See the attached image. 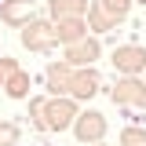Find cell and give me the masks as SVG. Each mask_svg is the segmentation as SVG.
<instances>
[{"label":"cell","instance_id":"cell-15","mask_svg":"<svg viewBox=\"0 0 146 146\" xmlns=\"http://www.w3.org/2000/svg\"><path fill=\"white\" fill-rule=\"evenodd\" d=\"M15 139H18V128L15 124H4V128H0V146H11Z\"/></svg>","mask_w":146,"mask_h":146},{"label":"cell","instance_id":"cell-2","mask_svg":"<svg viewBox=\"0 0 146 146\" xmlns=\"http://www.w3.org/2000/svg\"><path fill=\"white\" fill-rule=\"evenodd\" d=\"M73 128H77V139H80V143H95V139H102V131H106V117H102V113H80V117L73 121Z\"/></svg>","mask_w":146,"mask_h":146},{"label":"cell","instance_id":"cell-7","mask_svg":"<svg viewBox=\"0 0 146 146\" xmlns=\"http://www.w3.org/2000/svg\"><path fill=\"white\" fill-rule=\"evenodd\" d=\"M91 58H99V44H95V40H77V44L70 48V55H66L70 66H84V62H91Z\"/></svg>","mask_w":146,"mask_h":146},{"label":"cell","instance_id":"cell-16","mask_svg":"<svg viewBox=\"0 0 146 146\" xmlns=\"http://www.w3.org/2000/svg\"><path fill=\"white\" fill-rule=\"evenodd\" d=\"M11 70H15L11 62H0V88H4V73H11Z\"/></svg>","mask_w":146,"mask_h":146},{"label":"cell","instance_id":"cell-1","mask_svg":"<svg viewBox=\"0 0 146 146\" xmlns=\"http://www.w3.org/2000/svg\"><path fill=\"white\" fill-rule=\"evenodd\" d=\"M73 117H77V110H73L70 99H55V102H48V99H44V110H40V128L62 131V128L73 124Z\"/></svg>","mask_w":146,"mask_h":146},{"label":"cell","instance_id":"cell-12","mask_svg":"<svg viewBox=\"0 0 146 146\" xmlns=\"http://www.w3.org/2000/svg\"><path fill=\"white\" fill-rule=\"evenodd\" d=\"M26 11H29V0H15V4H7V7H4V18H7V22H18Z\"/></svg>","mask_w":146,"mask_h":146},{"label":"cell","instance_id":"cell-13","mask_svg":"<svg viewBox=\"0 0 146 146\" xmlns=\"http://www.w3.org/2000/svg\"><path fill=\"white\" fill-rule=\"evenodd\" d=\"M80 29H84V26L73 18V22H66L62 29H51V33H55V36H62V40H77V36H80Z\"/></svg>","mask_w":146,"mask_h":146},{"label":"cell","instance_id":"cell-5","mask_svg":"<svg viewBox=\"0 0 146 146\" xmlns=\"http://www.w3.org/2000/svg\"><path fill=\"white\" fill-rule=\"evenodd\" d=\"M55 40V33H51V26H44V22H26V29H22V44L26 48H48Z\"/></svg>","mask_w":146,"mask_h":146},{"label":"cell","instance_id":"cell-14","mask_svg":"<svg viewBox=\"0 0 146 146\" xmlns=\"http://www.w3.org/2000/svg\"><path fill=\"white\" fill-rule=\"evenodd\" d=\"M128 4H131V0H102V7H106L113 18H124L128 15Z\"/></svg>","mask_w":146,"mask_h":146},{"label":"cell","instance_id":"cell-10","mask_svg":"<svg viewBox=\"0 0 146 146\" xmlns=\"http://www.w3.org/2000/svg\"><path fill=\"white\" fill-rule=\"evenodd\" d=\"M48 84H51L55 91L66 88V84H70V70H66V66H51V70H48Z\"/></svg>","mask_w":146,"mask_h":146},{"label":"cell","instance_id":"cell-6","mask_svg":"<svg viewBox=\"0 0 146 146\" xmlns=\"http://www.w3.org/2000/svg\"><path fill=\"white\" fill-rule=\"evenodd\" d=\"M66 88L77 95V99H91L95 91H99V73L88 70V73H77V77H70V84Z\"/></svg>","mask_w":146,"mask_h":146},{"label":"cell","instance_id":"cell-8","mask_svg":"<svg viewBox=\"0 0 146 146\" xmlns=\"http://www.w3.org/2000/svg\"><path fill=\"white\" fill-rule=\"evenodd\" d=\"M4 88H7V95H11V99H22V95L29 91V77H26V73H11V80H7Z\"/></svg>","mask_w":146,"mask_h":146},{"label":"cell","instance_id":"cell-4","mask_svg":"<svg viewBox=\"0 0 146 146\" xmlns=\"http://www.w3.org/2000/svg\"><path fill=\"white\" fill-rule=\"evenodd\" d=\"M113 102H139V106H146V84H139L135 77L113 84Z\"/></svg>","mask_w":146,"mask_h":146},{"label":"cell","instance_id":"cell-17","mask_svg":"<svg viewBox=\"0 0 146 146\" xmlns=\"http://www.w3.org/2000/svg\"><path fill=\"white\" fill-rule=\"evenodd\" d=\"M143 4H146V0H143Z\"/></svg>","mask_w":146,"mask_h":146},{"label":"cell","instance_id":"cell-3","mask_svg":"<svg viewBox=\"0 0 146 146\" xmlns=\"http://www.w3.org/2000/svg\"><path fill=\"white\" fill-rule=\"evenodd\" d=\"M113 66L121 73H139L146 66V51L143 48H135V44H128V48H117V55H113Z\"/></svg>","mask_w":146,"mask_h":146},{"label":"cell","instance_id":"cell-9","mask_svg":"<svg viewBox=\"0 0 146 146\" xmlns=\"http://www.w3.org/2000/svg\"><path fill=\"white\" fill-rule=\"evenodd\" d=\"M84 7H88L84 0H55V4H51V11H55L58 18H62V15H80Z\"/></svg>","mask_w":146,"mask_h":146},{"label":"cell","instance_id":"cell-11","mask_svg":"<svg viewBox=\"0 0 146 146\" xmlns=\"http://www.w3.org/2000/svg\"><path fill=\"white\" fill-rule=\"evenodd\" d=\"M121 146H146V131H143V128H124Z\"/></svg>","mask_w":146,"mask_h":146}]
</instances>
